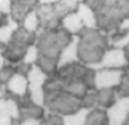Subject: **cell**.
<instances>
[{
    "instance_id": "cell-1",
    "label": "cell",
    "mask_w": 129,
    "mask_h": 125,
    "mask_svg": "<svg viewBox=\"0 0 129 125\" xmlns=\"http://www.w3.org/2000/svg\"><path fill=\"white\" fill-rule=\"evenodd\" d=\"M37 39V48H38V61L37 66L45 74L51 76L57 71V63L61 58V53L64 48L73 40V35H70L66 29L59 27L53 31H38Z\"/></svg>"
},
{
    "instance_id": "cell-2",
    "label": "cell",
    "mask_w": 129,
    "mask_h": 125,
    "mask_svg": "<svg viewBox=\"0 0 129 125\" xmlns=\"http://www.w3.org/2000/svg\"><path fill=\"white\" fill-rule=\"evenodd\" d=\"M89 8L94 10L97 18V29L107 34L108 45L118 37V27L129 16V0H85Z\"/></svg>"
},
{
    "instance_id": "cell-3",
    "label": "cell",
    "mask_w": 129,
    "mask_h": 125,
    "mask_svg": "<svg viewBox=\"0 0 129 125\" xmlns=\"http://www.w3.org/2000/svg\"><path fill=\"white\" fill-rule=\"evenodd\" d=\"M78 37V58L86 66L101 63L104 55L110 50L107 34L99 29H83Z\"/></svg>"
},
{
    "instance_id": "cell-4",
    "label": "cell",
    "mask_w": 129,
    "mask_h": 125,
    "mask_svg": "<svg viewBox=\"0 0 129 125\" xmlns=\"http://www.w3.org/2000/svg\"><path fill=\"white\" fill-rule=\"evenodd\" d=\"M83 109V99L66 92H54L45 95V112L66 117Z\"/></svg>"
},
{
    "instance_id": "cell-5",
    "label": "cell",
    "mask_w": 129,
    "mask_h": 125,
    "mask_svg": "<svg viewBox=\"0 0 129 125\" xmlns=\"http://www.w3.org/2000/svg\"><path fill=\"white\" fill-rule=\"evenodd\" d=\"M29 35L30 32H27L22 26L14 32V35L11 39V42L8 45H2V56L7 58L10 63H18L22 61L26 56L30 42H29Z\"/></svg>"
},
{
    "instance_id": "cell-6",
    "label": "cell",
    "mask_w": 129,
    "mask_h": 125,
    "mask_svg": "<svg viewBox=\"0 0 129 125\" xmlns=\"http://www.w3.org/2000/svg\"><path fill=\"white\" fill-rule=\"evenodd\" d=\"M29 79V95L32 101L40 108H45V85L48 82V74H45L37 64L30 67V72L27 74Z\"/></svg>"
},
{
    "instance_id": "cell-7",
    "label": "cell",
    "mask_w": 129,
    "mask_h": 125,
    "mask_svg": "<svg viewBox=\"0 0 129 125\" xmlns=\"http://www.w3.org/2000/svg\"><path fill=\"white\" fill-rule=\"evenodd\" d=\"M127 66H129V59L126 56L124 50L110 48L105 55H104L101 63L89 64L88 67L97 72V71H101V69H126Z\"/></svg>"
},
{
    "instance_id": "cell-8",
    "label": "cell",
    "mask_w": 129,
    "mask_h": 125,
    "mask_svg": "<svg viewBox=\"0 0 129 125\" xmlns=\"http://www.w3.org/2000/svg\"><path fill=\"white\" fill-rule=\"evenodd\" d=\"M124 69H101L96 72V90L118 88L121 85Z\"/></svg>"
},
{
    "instance_id": "cell-9",
    "label": "cell",
    "mask_w": 129,
    "mask_h": 125,
    "mask_svg": "<svg viewBox=\"0 0 129 125\" xmlns=\"http://www.w3.org/2000/svg\"><path fill=\"white\" fill-rule=\"evenodd\" d=\"M107 119L110 125H124L129 119V98H121L107 109Z\"/></svg>"
},
{
    "instance_id": "cell-10",
    "label": "cell",
    "mask_w": 129,
    "mask_h": 125,
    "mask_svg": "<svg viewBox=\"0 0 129 125\" xmlns=\"http://www.w3.org/2000/svg\"><path fill=\"white\" fill-rule=\"evenodd\" d=\"M8 88V98H21L29 95V79L27 76H22V74H14V76L10 79V82L7 83Z\"/></svg>"
},
{
    "instance_id": "cell-11",
    "label": "cell",
    "mask_w": 129,
    "mask_h": 125,
    "mask_svg": "<svg viewBox=\"0 0 129 125\" xmlns=\"http://www.w3.org/2000/svg\"><path fill=\"white\" fill-rule=\"evenodd\" d=\"M37 0H13V10H11V19L19 24L27 18L29 13H32L37 8Z\"/></svg>"
},
{
    "instance_id": "cell-12",
    "label": "cell",
    "mask_w": 129,
    "mask_h": 125,
    "mask_svg": "<svg viewBox=\"0 0 129 125\" xmlns=\"http://www.w3.org/2000/svg\"><path fill=\"white\" fill-rule=\"evenodd\" d=\"M78 42H80V37L73 35V40L64 48V51L61 53V58H59L57 63V69L69 66V64H75L80 63V58H78Z\"/></svg>"
},
{
    "instance_id": "cell-13",
    "label": "cell",
    "mask_w": 129,
    "mask_h": 125,
    "mask_svg": "<svg viewBox=\"0 0 129 125\" xmlns=\"http://www.w3.org/2000/svg\"><path fill=\"white\" fill-rule=\"evenodd\" d=\"M61 27L66 29V31L70 34V35H80L81 31L85 29V24H83L80 14H78L77 11H73V13L67 14V16L62 19Z\"/></svg>"
},
{
    "instance_id": "cell-14",
    "label": "cell",
    "mask_w": 129,
    "mask_h": 125,
    "mask_svg": "<svg viewBox=\"0 0 129 125\" xmlns=\"http://www.w3.org/2000/svg\"><path fill=\"white\" fill-rule=\"evenodd\" d=\"M77 13L80 14L83 24H85V29H97V18L96 13H94L92 8H89L85 2H80V7H78Z\"/></svg>"
},
{
    "instance_id": "cell-15",
    "label": "cell",
    "mask_w": 129,
    "mask_h": 125,
    "mask_svg": "<svg viewBox=\"0 0 129 125\" xmlns=\"http://www.w3.org/2000/svg\"><path fill=\"white\" fill-rule=\"evenodd\" d=\"M45 108H40L37 106L35 103H30L29 106H24L21 108V117L19 120L24 122V120H30V119H37V120H42L45 119Z\"/></svg>"
},
{
    "instance_id": "cell-16",
    "label": "cell",
    "mask_w": 129,
    "mask_h": 125,
    "mask_svg": "<svg viewBox=\"0 0 129 125\" xmlns=\"http://www.w3.org/2000/svg\"><path fill=\"white\" fill-rule=\"evenodd\" d=\"M89 112H91L89 109L83 108V109H80V111L75 112V114H70V116L62 117L64 125H86V120H88Z\"/></svg>"
},
{
    "instance_id": "cell-17",
    "label": "cell",
    "mask_w": 129,
    "mask_h": 125,
    "mask_svg": "<svg viewBox=\"0 0 129 125\" xmlns=\"http://www.w3.org/2000/svg\"><path fill=\"white\" fill-rule=\"evenodd\" d=\"M0 109H5V111L13 117V120H18V119L21 117V108H19L18 99H14V98L0 99Z\"/></svg>"
},
{
    "instance_id": "cell-18",
    "label": "cell",
    "mask_w": 129,
    "mask_h": 125,
    "mask_svg": "<svg viewBox=\"0 0 129 125\" xmlns=\"http://www.w3.org/2000/svg\"><path fill=\"white\" fill-rule=\"evenodd\" d=\"M21 26L26 29L27 32H38V31H40V18H38V14H37L35 10H34L32 13L27 14V18L22 21Z\"/></svg>"
},
{
    "instance_id": "cell-19",
    "label": "cell",
    "mask_w": 129,
    "mask_h": 125,
    "mask_svg": "<svg viewBox=\"0 0 129 125\" xmlns=\"http://www.w3.org/2000/svg\"><path fill=\"white\" fill-rule=\"evenodd\" d=\"M86 125H110L107 119V112L105 111H91L88 116Z\"/></svg>"
},
{
    "instance_id": "cell-20",
    "label": "cell",
    "mask_w": 129,
    "mask_h": 125,
    "mask_svg": "<svg viewBox=\"0 0 129 125\" xmlns=\"http://www.w3.org/2000/svg\"><path fill=\"white\" fill-rule=\"evenodd\" d=\"M83 108L89 109V111H96V109H99L97 90H89L85 96H83Z\"/></svg>"
},
{
    "instance_id": "cell-21",
    "label": "cell",
    "mask_w": 129,
    "mask_h": 125,
    "mask_svg": "<svg viewBox=\"0 0 129 125\" xmlns=\"http://www.w3.org/2000/svg\"><path fill=\"white\" fill-rule=\"evenodd\" d=\"M26 64H29V66H34V64H37L38 61V48H37V45H30L27 50V53H26V56H24L22 59Z\"/></svg>"
},
{
    "instance_id": "cell-22",
    "label": "cell",
    "mask_w": 129,
    "mask_h": 125,
    "mask_svg": "<svg viewBox=\"0 0 129 125\" xmlns=\"http://www.w3.org/2000/svg\"><path fill=\"white\" fill-rule=\"evenodd\" d=\"M42 125H64V120H62V117H59V116L45 112V119H43Z\"/></svg>"
},
{
    "instance_id": "cell-23",
    "label": "cell",
    "mask_w": 129,
    "mask_h": 125,
    "mask_svg": "<svg viewBox=\"0 0 129 125\" xmlns=\"http://www.w3.org/2000/svg\"><path fill=\"white\" fill-rule=\"evenodd\" d=\"M13 0H0V16H11Z\"/></svg>"
},
{
    "instance_id": "cell-24",
    "label": "cell",
    "mask_w": 129,
    "mask_h": 125,
    "mask_svg": "<svg viewBox=\"0 0 129 125\" xmlns=\"http://www.w3.org/2000/svg\"><path fill=\"white\" fill-rule=\"evenodd\" d=\"M14 72L11 67H5V69H0V83L2 85H7L10 82V79H11L14 76Z\"/></svg>"
},
{
    "instance_id": "cell-25",
    "label": "cell",
    "mask_w": 129,
    "mask_h": 125,
    "mask_svg": "<svg viewBox=\"0 0 129 125\" xmlns=\"http://www.w3.org/2000/svg\"><path fill=\"white\" fill-rule=\"evenodd\" d=\"M127 45H129V32H126L124 35H121V37H116L115 42H113V48L124 50Z\"/></svg>"
},
{
    "instance_id": "cell-26",
    "label": "cell",
    "mask_w": 129,
    "mask_h": 125,
    "mask_svg": "<svg viewBox=\"0 0 129 125\" xmlns=\"http://www.w3.org/2000/svg\"><path fill=\"white\" fill-rule=\"evenodd\" d=\"M0 125H13V117L5 109H0Z\"/></svg>"
},
{
    "instance_id": "cell-27",
    "label": "cell",
    "mask_w": 129,
    "mask_h": 125,
    "mask_svg": "<svg viewBox=\"0 0 129 125\" xmlns=\"http://www.w3.org/2000/svg\"><path fill=\"white\" fill-rule=\"evenodd\" d=\"M43 120H37V119H30V120H24L21 122V125H42Z\"/></svg>"
},
{
    "instance_id": "cell-28",
    "label": "cell",
    "mask_w": 129,
    "mask_h": 125,
    "mask_svg": "<svg viewBox=\"0 0 129 125\" xmlns=\"http://www.w3.org/2000/svg\"><path fill=\"white\" fill-rule=\"evenodd\" d=\"M124 53H126V56H127V59H129V45L124 48Z\"/></svg>"
}]
</instances>
